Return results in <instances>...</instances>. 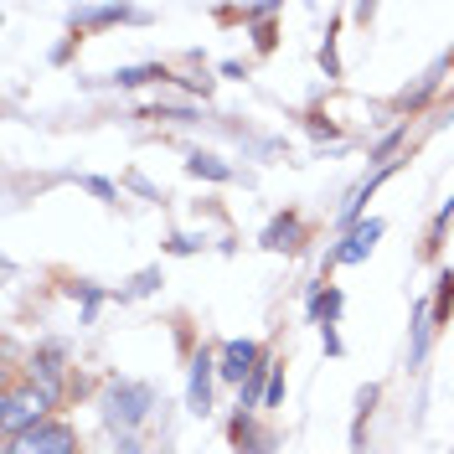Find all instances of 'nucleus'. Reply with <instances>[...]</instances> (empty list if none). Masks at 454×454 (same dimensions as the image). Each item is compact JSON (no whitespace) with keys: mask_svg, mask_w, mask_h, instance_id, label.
Here are the masks:
<instances>
[{"mask_svg":"<svg viewBox=\"0 0 454 454\" xmlns=\"http://www.w3.org/2000/svg\"><path fill=\"white\" fill-rule=\"evenodd\" d=\"M444 73H450V57H439V62L428 67L424 78H419V88H408V93H397V114H413V109H424L428 98H434V88L444 83Z\"/></svg>","mask_w":454,"mask_h":454,"instance_id":"obj_8","label":"nucleus"},{"mask_svg":"<svg viewBox=\"0 0 454 454\" xmlns=\"http://www.w3.org/2000/svg\"><path fill=\"white\" fill-rule=\"evenodd\" d=\"M27 377L42 387V393H52L57 403L67 397V346H42V351H31V367H27Z\"/></svg>","mask_w":454,"mask_h":454,"instance_id":"obj_4","label":"nucleus"},{"mask_svg":"<svg viewBox=\"0 0 454 454\" xmlns=\"http://www.w3.org/2000/svg\"><path fill=\"white\" fill-rule=\"evenodd\" d=\"M284 403V362H274V377H269V397H263V408H279Z\"/></svg>","mask_w":454,"mask_h":454,"instance_id":"obj_18","label":"nucleus"},{"mask_svg":"<svg viewBox=\"0 0 454 454\" xmlns=\"http://www.w3.org/2000/svg\"><path fill=\"white\" fill-rule=\"evenodd\" d=\"M201 238H170V254H197Z\"/></svg>","mask_w":454,"mask_h":454,"instance_id":"obj_21","label":"nucleus"},{"mask_svg":"<svg viewBox=\"0 0 454 454\" xmlns=\"http://www.w3.org/2000/svg\"><path fill=\"white\" fill-rule=\"evenodd\" d=\"M155 284H160V269H145V274L129 284V289H119V300H140V294H150Z\"/></svg>","mask_w":454,"mask_h":454,"instance_id":"obj_17","label":"nucleus"},{"mask_svg":"<svg viewBox=\"0 0 454 454\" xmlns=\"http://www.w3.org/2000/svg\"><path fill=\"white\" fill-rule=\"evenodd\" d=\"M450 315H454V269H444V274L434 279V320L450 325Z\"/></svg>","mask_w":454,"mask_h":454,"instance_id":"obj_14","label":"nucleus"},{"mask_svg":"<svg viewBox=\"0 0 454 454\" xmlns=\"http://www.w3.org/2000/svg\"><path fill=\"white\" fill-rule=\"evenodd\" d=\"M57 408L52 393H42L31 377H21V382H11L5 393H0V428H5V439H16V434H27V428L47 424Z\"/></svg>","mask_w":454,"mask_h":454,"instance_id":"obj_1","label":"nucleus"},{"mask_svg":"<svg viewBox=\"0 0 454 454\" xmlns=\"http://www.w3.org/2000/svg\"><path fill=\"white\" fill-rule=\"evenodd\" d=\"M263 248H284V254H300V248H305V227H300V217H294V212L274 217V223H269V232H263Z\"/></svg>","mask_w":454,"mask_h":454,"instance_id":"obj_9","label":"nucleus"},{"mask_svg":"<svg viewBox=\"0 0 454 454\" xmlns=\"http://www.w3.org/2000/svg\"><path fill=\"white\" fill-rule=\"evenodd\" d=\"M377 238H382V217H367V223H356L346 238H340V248H331L325 258V269H336V263H362V258L377 248Z\"/></svg>","mask_w":454,"mask_h":454,"instance_id":"obj_6","label":"nucleus"},{"mask_svg":"<svg viewBox=\"0 0 454 454\" xmlns=\"http://www.w3.org/2000/svg\"><path fill=\"white\" fill-rule=\"evenodd\" d=\"M114 454H140V439H135V434H119V450Z\"/></svg>","mask_w":454,"mask_h":454,"instance_id":"obj_22","label":"nucleus"},{"mask_svg":"<svg viewBox=\"0 0 454 454\" xmlns=\"http://www.w3.org/2000/svg\"><path fill=\"white\" fill-rule=\"evenodd\" d=\"M186 170H192V176H207V181H232V166L217 160V155H207V150H192Z\"/></svg>","mask_w":454,"mask_h":454,"instance_id":"obj_15","label":"nucleus"},{"mask_svg":"<svg viewBox=\"0 0 454 454\" xmlns=\"http://www.w3.org/2000/svg\"><path fill=\"white\" fill-rule=\"evenodd\" d=\"M263 362H269V356H263V346H258V340H227L223 356H217V377L243 387V382H248V372L263 367Z\"/></svg>","mask_w":454,"mask_h":454,"instance_id":"obj_5","label":"nucleus"},{"mask_svg":"<svg viewBox=\"0 0 454 454\" xmlns=\"http://www.w3.org/2000/svg\"><path fill=\"white\" fill-rule=\"evenodd\" d=\"M83 186L93 192V197H104V201H114V197H119V192H114V181H104V176H88Z\"/></svg>","mask_w":454,"mask_h":454,"instance_id":"obj_19","label":"nucleus"},{"mask_svg":"<svg viewBox=\"0 0 454 454\" xmlns=\"http://www.w3.org/2000/svg\"><path fill=\"white\" fill-rule=\"evenodd\" d=\"M170 73L160 67V62H150V67H119L114 73V83L119 88H145V83H166Z\"/></svg>","mask_w":454,"mask_h":454,"instance_id":"obj_13","label":"nucleus"},{"mask_svg":"<svg viewBox=\"0 0 454 454\" xmlns=\"http://www.w3.org/2000/svg\"><path fill=\"white\" fill-rule=\"evenodd\" d=\"M428 340H434V300H419V310H413V340H408V367H419L428 356Z\"/></svg>","mask_w":454,"mask_h":454,"instance_id":"obj_10","label":"nucleus"},{"mask_svg":"<svg viewBox=\"0 0 454 454\" xmlns=\"http://www.w3.org/2000/svg\"><path fill=\"white\" fill-rule=\"evenodd\" d=\"M320 284H315V294H310V320L325 331V325H336V315H340V289H320Z\"/></svg>","mask_w":454,"mask_h":454,"instance_id":"obj_12","label":"nucleus"},{"mask_svg":"<svg viewBox=\"0 0 454 454\" xmlns=\"http://www.w3.org/2000/svg\"><path fill=\"white\" fill-rule=\"evenodd\" d=\"M212 377H217V356L212 351H197L192 356V382H186V408L207 419L212 413Z\"/></svg>","mask_w":454,"mask_h":454,"instance_id":"obj_7","label":"nucleus"},{"mask_svg":"<svg viewBox=\"0 0 454 454\" xmlns=\"http://www.w3.org/2000/svg\"><path fill=\"white\" fill-rule=\"evenodd\" d=\"M320 62H325V73H331V78L340 73V62H336V36H325V47H320Z\"/></svg>","mask_w":454,"mask_h":454,"instance_id":"obj_20","label":"nucleus"},{"mask_svg":"<svg viewBox=\"0 0 454 454\" xmlns=\"http://www.w3.org/2000/svg\"><path fill=\"white\" fill-rule=\"evenodd\" d=\"M129 16H140V11H124V5H93V11H78V16H73V31H78V42H83V31L114 27V21H129Z\"/></svg>","mask_w":454,"mask_h":454,"instance_id":"obj_11","label":"nucleus"},{"mask_svg":"<svg viewBox=\"0 0 454 454\" xmlns=\"http://www.w3.org/2000/svg\"><path fill=\"white\" fill-rule=\"evenodd\" d=\"M150 408H155V393L145 382H109V393H104V419L114 434H135L150 419Z\"/></svg>","mask_w":454,"mask_h":454,"instance_id":"obj_2","label":"nucleus"},{"mask_svg":"<svg viewBox=\"0 0 454 454\" xmlns=\"http://www.w3.org/2000/svg\"><path fill=\"white\" fill-rule=\"evenodd\" d=\"M403 140H408V119H403L397 129H387V135L377 140V150H372V160H377V166H393L387 155H393V150H397V145H403Z\"/></svg>","mask_w":454,"mask_h":454,"instance_id":"obj_16","label":"nucleus"},{"mask_svg":"<svg viewBox=\"0 0 454 454\" xmlns=\"http://www.w3.org/2000/svg\"><path fill=\"white\" fill-rule=\"evenodd\" d=\"M5 454H83V450H78V428L62 424V419H47V424L5 439Z\"/></svg>","mask_w":454,"mask_h":454,"instance_id":"obj_3","label":"nucleus"}]
</instances>
